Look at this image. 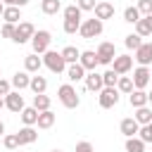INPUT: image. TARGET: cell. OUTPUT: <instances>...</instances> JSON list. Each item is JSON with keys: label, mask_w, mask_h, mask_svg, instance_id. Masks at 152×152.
I'll use <instances>...</instances> for the list:
<instances>
[{"label": "cell", "mask_w": 152, "mask_h": 152, "mask_svg": "<svg viewBox=\"0 0 152 152\" xmlns=\"http://www.w3.org/2000/svg\"><path fill=\"white\" fill-rule=\"evenodd\" d=\"M57 97H59V102H62L66 109H76V107L81 104V97H78L76 88H74L71 83H64V86H59V88H57Z\"/></svg>", "instance_id": "6da1fadb"}, {"label": "cell", "mask_w": 152, "mask_h": 152, "mask_svg": "<svg viewBox=\"0 0 152 152\" xmlns=\"http://www.w3.org/2000/svg\"><path fill=\"white\" fill-rule=\"evenodd\" d=\"M50 40H52L50 31H45V28L36 31V33H33V38H31V48H33V55H45V52L50 50Z\"/></svg>", "instance_id": "7a4b0ae2"}, {"label": "cell", "mask_w": 152, "mask_h": 152, "mask_svg": "<svg viewBox=\"0 0 152 152\" xmlns=\"http://www.w3.org/2000/svg\"><path fill=\"white\" fill-rule=\"evenodd\" d=\"M43 64H45L52 74H62V71H66V62H64L62 52H55V50H48V52L43 55Z\"/></svg>", "instance_id": "3957f363"}, {"label": "cell", "mask_w": 152, "mask_h": 152, "mask_svg": "<svg viewBox=\"0 0 152 152\" xmlns=\"http://www.w3.org/2000/svg\"><path fill=\"white\" fill-rule=\"evenodd\" d=\"M102 28H104V21H100V19H86V21H81L78 33H81V38L93 40L95 36H100V33H102Z\"/></svg>", "instance_id": "277c9868"}, {"label": "cell", "mask_w": 152, "mask_h": 152, "mask_svg": "<svg viewBox=\"0 0 152 152\" xmlns=\"http://www.w3.org/2000/svg\"><path fill=\"white\" fill-rule=\"evenodd\" d=\"M33 33H36V28H33V24H31V21H19L12 40H14V43H19V45H24V43H28V40L33 38Z\"/></svg>", "instance_id": "5b68a950"}, {"label": "cell", "mask_w": 152, "mask_h": 152, "mask_svg": "<svg viewBox=\"0 0 152 152\" xmlns=\"http://www.w3.org/2000/svg\"><path fill=\"white\" fill-rule=\"evenodd\" d=\"M95 55H97V62L107 66V64H112V62H114V57H116V48H114V43H107V40H104V43H100V45H97Z\"/></svg>", "instance_id": "8992f818"}, {"label": "cell", "mask_w": 152, "mask_h": 152, "mask_svg": "<svg viewBox=\"0 0 152 152\" xmlns=\"http://www.w3.org/2000/svg\"><path fill=\"white\" fill-rule=\"evenodd\" d=\"M97 102H100L102 109L116 107V104H119V90H116V88H102L100 95H97Z\"/></svg>", "instance_id": "52a82bcc"}, {"label": "cell", "mask_w": 152, "mask_h": 152, "mask_svg": "<svg viewBox=\"0 0 152 152\" xmlns=\"http://www.w3.org/2000/svg\"><path fill=\"white\" fill-rule=\"evenodd\" d=\"M131 69H133V57H131V55H116V57H114V62H112V71H114V74L126 76Z\"/></svg>", "instance_id": "ba28073f"}, {"label": "cell", "mask_w": 152, "mask_h": 152, "mask_svg": "<svg viewBox=\"0 0 152 152\" xmlns=\"http://www.w3.org/2000/svg\"><path fill=\"white\" fill-rule=\"evenodd\" d=\"M150 74H152V71H150L147 66H138V69L133 71V76H131V78H133V88H135V90H145V88L150 86Z\"/></svg>", "instance_id": "9c48e42d"}, {"label": "cell", "mask_w": 152, "mask_h": 152, "mask_svg": "<svg viewBox=\"0 0 152 152\" xmlns=\"http://www.w3.org/2000/svg\"><path fill=\"white\" fill-rule=\"evenodd\" d=\"M5 107H7L10 112L21 114V109H24V97L19 95V90H12V93L5 95Z\"/></svg>", "instance_id": "30bf717a"}, {"label": "cell", "mask_w": 152, "mask_h": 152, "mask_svg": "<svg viewBox=\"0 0 152 152\" xmlns=\"http://www.w3.org/2000/svg\"><path fill=\"white\" fill-rule=\"evenodd\" d=\"M78 64H81L86 71H95V66L100 64V62H97L95 50H83V52H81V57H78Z\"/></svg>", "instance_id": "8fae6325"}, {"label": "cell", "mask_w": 152, "mask_h": 152, "mask_svg": "<svg viewBox=\"0 0 152 152\" xmlns=\"http://www.w3.org/2000/svg\"><path fill=\"white\" fill-rule=\"evenodd\" d=\"M140 66H147L152 62V43H142L138 50H135V57H133Z\"/></svg>", "instance_id": "7c38bea8"}, {"label": "cell", "mask_w": 152, "mask_h": 152, "mask_svg": "<svg viewBox=\"0 0 152 152\" xmlns=\"http://www.w3.org/2000/svg\"><path fill=\"white\" fill-rule=\"evenodd\" d=\"M114 17V5L112 2H97L95 5V19H100V21H104V19H112Z\"/></svg>", "instance_id": "4fadbf2b"}, {"label": "cell", "mask_w": 152, "mask_h": 152, "mask_svg": "<svg viewBox=\"0 0 152 152\" xmlns=\"http://www.w3.org/2000/svg\"><path fill=\"white\" fill-rule=\"evenodd\" d=\"M17 138H19V145H31V142L38 140V133H36L33 126H24V128H19Z\"/></svg>", "instance_id": "5bb4252c"}, {"label": "cell", "mask_w": 152, "mask_h": 152, "mask_svg": "<svg viewBox=\"0 0 152 152\" xmlns=\"http://www.w3.org/2000/svg\"><path fill=\"white\" fill-rule=\"evenodd\" d=\"M86 88L88 90H93V93H100L104 86H102V74H95V71H90V74H86Z\"/></svg>", "instance_id": "9a60e30c"}, {"label": "cell", "mask_w": 152, "mask_h": 152, "mask_svg": "<svg viewBox=\"0 0 152 152\" xmlns=\"http://www.w3.org/2000/svg\"><path fill=\"white\" fill-rule=\"evenodd\" d=\"M119 128H121V133H124L126 138H135V133L140 131V124H138L133 116H128V119H124V121H121V126H119Z\"/></svg>", "instance_id": "2e32d148"}, {"label": "cell", "mask_w": 152, "mask_h": 152, "mask_svg": "<svg viewBox=\"0 0 152 152\" xmlns=\"http://www.w3.org/2000/svg\"><path fill=\"white\" fill-rule=\"evenodd\" d=\"M66 78L74 81V83H76V81H83V78H86V69H83L78 62H76V64H66Z\"/></svg>", "instance_id": "e0dca14e"}, {"label": "cell", "mask_w": 152, "mask_h": 152, "mask_svg": "<svg viewBox=\"0 0 152 152\" xmlns=\"http://www.w3.org/2000/svg\"><path fill=\"white\" fill-rule=\"evenodd\" d=\"M12 88H17V90H24V88H28V83H31V76H28V71H17L14 76H12Z\"/></svg>", "instance_id": "ac0fdd59"}, {"label": "cell", "mask_w": 152, "mask_h": 152, "mask_svg": "<svg viewBox=\"0 0 152 152\" xmlns=\"http://www.w3.org/2000/svg\"><path fill=\"white\" fill-rule=\"evenodd\" d=\"M40 66H43V57H38V55H28V57L24 59V69H26L28 74H38Z\"/></svg>", "instance_id": "d6986e66"}, {"label": "cell", "mask_w": 152, "mask_h": 152, "mask_svg": "<svg viewBox=\"0 0 152 152\" xmlns=\"http://www.w3.org/2000/svg\"><path fill=\"white\" fill-rule=\"evenodd\" d=\"M28 88H31L36 95H43V93L48 90V78H45V76H40V74H38V76H31Z\"/></svg>", "instance_id": "ffe728a7"}, {"label": "cell", "mask_w": 152, "mask_h": 152, "mask_svg": "<svg viewBox=\"0 0 152 152\" xmlns=\"http://www.w3.org/2000/svg\"><path fill=\"white\" fill-rule=\"evenodd\" d=\"M55 119H57V116H55L50 109H48V112H38L36 126H38V128H52V126H55Z\"/></svg>", "instance_id": "44dd1931"}, {"label": "cell", "mask_w": 152, "mask_h": 152, "mask_svg": "<svg viewBox=\"0 0 152 152\" xmlns=\"http://www.w3.org/2000/svg\"><path fill=\"white\" fill-rule=\"evenodd\" d=\"M140 126H147V124H152V109L145 104V107H138L135 109V116H133Z\"/></svg>", "instance_id": "7402d4cb"}, {"label": "cell", "mask_w": 152, "mask_h": 152, "mask_svg": "<svg viewBox=\"0 0 152 152\" xmlns=\"http://www.w3.org/2000/svg\"><path fill=\"white\" fill-rule=\"evenodd\" d=\"M128 102H131V107H145L147 104V93L145 90H133L131 95H128Z\"/></svg>", "instance_id": "603a6c76"}, {"label": "cell", "mask_w": 152, "mask_h": 152, "mask_svg": "<svg viewBox=\"0 0 152 152\" xmlns=\"http://www.w3.org/2000/svg\"><path fill=\"white\" fill-rule=\"evenodd\" d=\"M62 57H64V62H66V64H76V62H78V57H81V50H78V48H74V45H66V48L62 50Z\"/></svg>", "instance_id": "cb8c5ba5"}, {"label": "cell", "mask_w": 152, "mask_h": 152, "mask_svg": "<svg viewBox=\"0 0 152 152\" xmlns=\"http://www.w3.org/2000/svg\"><path fill=\"white\" fill-rule=\"evenodd\" d=\"M21 121H24V126H36V121H38V109L24 107V109H21Z\"/></svg>", "instance_id": "d4e9b609"}, {"label": "cell", "mask_w": 152, "mask_h": 152, "mask_svg": "<svg viewBox=\"0 0 152 152\" xmlns=\"http://www.w3.org/2000/svg\"><path fill=\"white\" fill-rule=\"evenodd\" d=\"M2 19H5V24H14V26H17V21L21 19V12H19V7H5V12H2Z\"/></svg>", "instance_id": "484cf974"}, {"label": "cell", "mask_w": 152, "mask_h": 152, "mask_svg": "<svg viewBox=\"0 0 152 152\" xmlns=\"http://www.w3.org/2000/svg\"><path fill=\"white\" fill-rule=\"evenodd\" d=\"M116 90L131 95V93L135 90V88H133V78H131V76H119V81H116Z\"/></svg>", "instance_id": "4316f807"}, {"label": "cell", "mask_w": 152, "mask_h": 152, "mask_svg": "<svg viewBox=\"0 0 152 152\" xmlns=\"http://www.w3.org/2000/svg\"><path fill=\"white\" fill-rule=\"evenodd\" d=\"M40 10H43V14H57L62 10V2L59 0H40Z\"/></svg>", "instance_id": "83f0119b"}, {"label": "cell", "mask_w": 152, "mask_h": 152, "mask_svg": "<svg viewBox=\"0 0 152 152\" xmlns=\"http://www.w3.org/2000/svg\"><path fill=\"white\" fill-rule=\"evenodd\" d=\"M33 109L38 112H48L50 109V97L43 93V95H33Z\"/></svg>", "instance_id": "f1b7e54d"}, {"label": "cell", "mask_w": 152, "mask_h": 152, "mask_svg": "<svg viewBox=\"0 0 152 152\" xmlns=\"http://www.w3.org/2000/svg\"><path fill=\"white\" fill-rule=\"evenodd\" d=\"M126 152H145V142L140 138H126Z\"/></svg>", "instance_id": "f546056e"}, {"label": "cell", "mask_w": 152, "mask_h": 152, "mask_svg": "<svg viewBox=\"0 0 152 152\" xmlns=\"http://www.w3.org/2000/svg\"><path fill=\"white\" fill-rule=\"evenodd\" d=\"M124 45H126L128 50H138V48L142 45V38H140L138 33H128V36L124 38Z\"/></svg>", "instance_id": "4dcf8cb0"}, {"label": "cell", "mask_w": 152, "mask_h": 152, "mask_svg": "<svg viewBox=\"0 0 152 152\" xmlns=\"http://www.w3.org/2000/svg\"><path fill=\"white\" fill-rule=\"evenodd\" d=\"M116 81H119V74H114L112 69H107L102 74V86L104 88H116Z\"/></svg>", "instance_id": "1f68e13d"}, {"label": "cell", "mask_w": 152, "mask_h": 152, "mask_svg": "<svg viewBox=\"0 0 152 152\" xmlns=\"http://www.w3.org/2000/svg\"><path fill=\"white\" fill-rule=\"evenodd\" d=\"M124 21H128V24H138V21H140V12H138V7H126V10H124Z\"/></svg>", "instance_id": "d6a6232c"}, {"label": "cell", "mask_w": 152, "mask_h": 152, "mask_svg": "<svg viewBox=\"0 0 152 152\" xmlns=\"http://www.w3.org/2000/svg\"><path fill=\"white\" fill-rule=\"evenodd\" d=\"M64 19H78V21H81V10H78V5L64 7Z\"/></svg>", "instance_id": "836d02e7"}, {"label": "cell", "mask_w": 152, "mask_h": 152, "mask_svg": "<svg viewBox=\"0 0 152 152\" xmlns=\"http://www.w3.org/2000/svg\"><path fill=\"white\" fill-rule=\"evenodd\" d=\"M2 145H5L7 150H17V147H19V138H17V133L5 135V138H2Z\"/></svg>", "instance_id": "e575fe53"}, {"label": "cell", "mask_w": 152, "mask_h": 152, "mask_svg": "<svg viewBox=\"0 0 152 152\" xmlns=\"http://www.w3.org/2000/svg\"><path fill=\"white\" fill-rule=\"evenodd\" d=\"M138 138H140L142 142H152V124H147V126H140V131H138Z\"/></svg>", "instance_id": "d590c367"}, {"label": "cell", "mask_w": 152, "mask_h": 152, "mask_svg": "<svg viewBox=\"0 0 152 152\" xmlns=\"http://www.w3.org/2000/svg\"><path fill=\"white\" fill-rule=\"evenodd\" d=\"M78 28H81L78 19H64V33H76Z\"/></svg>", "instance_id": "8d00e7d4"}, {"label": "cell", "mask_w": 152, "mask_h": 152, "mask_svg": "<svg viewBox=\"0 0 152 152\" xmlns=\"http://www.w3.org/2000/svg\"><path fill=\"white\" fill-rule=\"evenodd\" d=\"M133 26H135V33H138L140 38H145V36H150V33H152V31H150V26L145 24V19H142V17H140V21H138V24H133Z\"/></svg>", "instance_id": "74e56055"}, {"label": "cell", "mask_w": 152, "mask_h": 152, "mask_svg": "<svg viewBox=\"0 0 152 152\" xmlns=\"http://www.w3.org/2000/svg\"><path fill=\"white\" fill-rule=\"evenodd\" d=\"M138 12L142 14V17H147V14H152V0H138Z\"/></svg>", "instance_id": "f35d334b"}, {"label": "cell", "mask_w": 152, "mask_h": 152, "mask_svg": "<svg viewBox=\"0 0 152 152\" xmlns=\"http://www.w3.org/2000/svg\"><path fill=\"white\" fill-rule=\"evenodd\" d=\"M14 31H17L14 24H2V26H0V36H2V38H10V40H12V38H14Z\"/></svg>", "instance_id": "ab89813d"}, {"label": "cell", "mask_w": 152, "mask_h": 152, "mask_svg": "<svg viewBox=\"0 0 152 152\" xmlns=\"http://www.w3.org/2000/svg\"><path fill=\"white\" fill-rule=\"evenodd\" d=\"M95 5H97L95 0H78V10H81V12H83V10H86V12H88V10H95Z\"/></svg>", "instance_id": "60d3db41"}, {"label": "cell", "mask_w": 152, "mask_h": 152, "mask_svg": "<svg viewBox=\"0 0 152 152\" xmlns=\"http://www.w3.org/2000/svg\"><path fill=\"white\" fill-rule=\"evenodd\" d=\"M76 152H95V147H93L88 140H81V142L76 145Z\"/></svg>", "instance_id": "b9f144b4"}, {"label": "cell", "mask_w": 152, "mask_h": 152, "mask_svg": "<svg viewBox=\"0 0 152 152\" xmlns=\"http://www.w3.org/2000/svg\"><path fill=\"white\" fill-rule=\"evenodd\" d=\"M7 93H12V83L5 81V78H0V95H7Z\"/></svg>", "instance_id": "7bdbcfd3"}, {"label": "cell", "mask_w": 152, "mask_h": 152, "mask_svg": "<svg viewBox=\"0 0 152 152\" xmlns=\"http://www.w3.org/2000/svg\"><path fill=\"white\" fill-rule=\"evenodd\" d=\"M24 5H28V0H14V7H19V10H21Z\"/></svg>", "instance_id": "ee69618b"}, {"label": "cell", "mask_w": 152, "mask_h": 152, "mask_svg": "<svg viewBox=\"0 0 152 152\" xmlns=\"http://www.w3.org/2000/svg\"><path fill=\"white\" fill-rule=\"evenodd\" d=\"M142 19H145V24H147V26H150V31H152V14H147V17H142Z\"/></svg>", "instance_id": "f6af8a7d"}, {"label": "cell", "mask_w": 152, "mask_h": 152, "mask_svg": "<svg viewBox=\"0 0 152 152\" xmlns=\"http://www.w3.org/2000/svg\"><path fill=\"white\" fill-rule=\"evenodd\" d=\"M2 5L5 7H14V0H2Z\"/></svg>", "instance_id": "bcb514c9"}, {"label": "cell", "mask_w": 152, "mask_h": 152, "mask_svg": "<svg viewBox=\"0 0 152 152\" xmlns=\"http://www.w3.org/2000/svg\"><path fill=\"white\" fill-rule=\"evenodd\" d=\"M0 135H5V124L0 121Z\"/></svg>", "instance_id": "7dc6e473"}, {"label": "cell", "mask_w": 152, "mask_h": 152, "mask_svg": "<svg viewBox=\"0 0 152 152\" xmlns=\"http://www.w3.org/2000/svg\"><path fill=\"white\" fill-rule=\"evenodd\" d=\"M2 12H5V5H2V0H0V17H2Z\"/></svg>", "instance_id": "c3c4849f"}, {"label": "cell", "mask_w": 152, "mask_h": 152, "mask_svg": "<svg viewBox=\"0 0 152 152\" xmlns=\"http://www.w3.org/2000/svg\"><path fill=\"white\" fill-rule=\"evenodd\" d=\"M147 102H150V104H152V93H147Z\"/></svg>", "instance_id": "681fc988"}, {"label": "cell", "mask_w": 152, "mask_h": 152, "mask_svg": "<svg viewBox=\"0 0 152 152\" xmlns=\"http://www.w3.org/2000/svg\"><path fill=\"white\" fill-rule=\"evenodd\" d=\"M2 107H5V100H2V97H0V109H2Z\"/></svg>", "instance_id": "f907efd6"}, {"label": "cell", "mask_w": 152, "mask_h": 152, "mask_svg": "<svg viewBox=\"0 0 152 152\" xmlns=\"http://www.w3.org/2000/svg\"><path fill=\"white\" fill-rule=\"evenodd\" d=\"M150 83H152V74H150Z\"/></svg>", "instance_id": "816d5d0a"}, {"label": "cell", "mask_w": 152, "mask_h": 152, "mask_svg": "<svg viewBox=\"0 0 152 152\" xmlns=\"http://www.w3.org/2000/svg\"><path fill=\"white\" fill-rule=\"evenodd\" d=\"M52 152H62V150H52Z\"/></svg>", "instance_id": "f5cc1de1"}]
</instances>
